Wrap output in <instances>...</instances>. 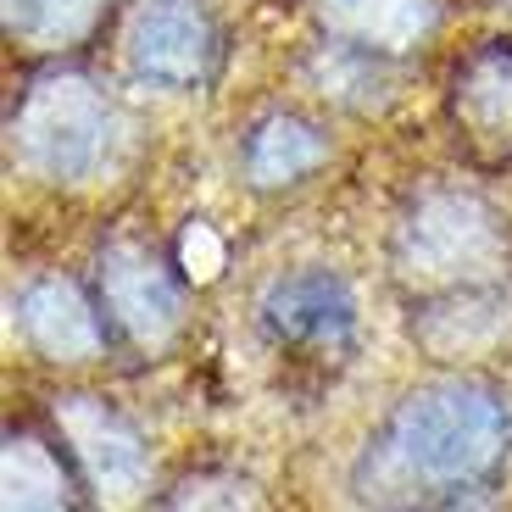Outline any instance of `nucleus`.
I'll return each mask as SVG.
<instances>
[{
  "instance_id": "1",
  "label": "nucleus",
  "mask_w": 512,
  "mask_h": 512,
  "mask_svg": "<svg viewBox=\"0 0 512 512\" xmlns=\"http://www.w3.org/2000/svg\"><path fill=\"white\" fill-rule=\"evenodd\" d=\"M512 457V401L479 373H446L396 401L351 462L362 512H446Z\"/></svg>"
},
{
  "instance_id": "2",
  "label": "nucleus",
  "mask_w": 512,
  "mask_h": 512,
  "mask_svg": "<svg viewBox=\"0 0 512 512\" xmlns=\"http://www.w3.org/2000/svg\"><path fill=\"white\" fill-rule=\"evenodd\" d=\"M390 279L407 307L512 284V229L474 184H423L390 229Z\"/></svg>"
},
{
  "instance_id": "3",
  "label": "nucleus",
  "mask_w": 512,
  "mask_h": 512,
  "mask_svg": "<svg viewBox=\"0 0 512 512\" xmlns=\"http://www.w3.org/2000/svg\"><path fill=\"white\" fill-rule=\"evenodd\" d=\"M6 134H12V156L28 179L67 184V190L101 184L123 162L128 145V123L117 101L73 67H45L28 78Z\"/></svg>"
},
{
  "instance_id": "4",
  "label": "nucleus",
  "mask_w": 512,
  "mask_h": 512,
  "mask_svg": "<svg viewBox=\"0 0 512 512\" xmlns=\"http://www.w3.org/2000/svg\"><path fill=\"white\" fill-rule=\"evenodd\" d=\"M256 334L268 357H279L290 373H312L329 379L340 373L362 346V301L351 290L346 273L323 268V262H301L290 273H273L256 295Z\"/></svg>"
},
{
  "instance_id": "5",
  "label": "nucleus",
  "mask_w": 512,
  "mask_h": 512,
  "mask_svg": "<svg viewBox=\"0 0 512 512\" xmlns=\"http://www.w3.org/2000/svg\"><path fill=\"white\" fill-rule=\"evenodd\" d=\"M95 307L106 318L112 346L134 357H162L184 329V279L145 240H106L90 273Z\"/></svg>"
},
{
  "instance_id": "6",
  "label": "nucleus",
  "mask_w": 512,
  "mask_h": 512,
  "mask_svg": "<svg viewBox=\"0 0 512 512\" xmlns=\"http://www.w3.org/2000/svg\"><path fill=\"white\" fill-rule=\"evenodd\" d=\"M446 128L474 173L512 167V34L479 39L446 73Z\"/></svg>"
},
{
  "instance_id": "7",
  "label": "nucleus",
  "mask_w": 512,
  "mask_h": 512,
  "mask_svg": "<svg viewBox=\"0 0 512 512\" xmlns=\"http://www.w3.org/2000/svg\"><path fill=\"white\" fill-rule=\"evenodd\" d=\"M56 440L78 468L84 490L106 507H134L151 485V446L101 396H56Z\"/></svg>"
},
{
  "instance_id": "8",
  "label": "nucleus",
  "mask_w": 512,
  "mask_h": 512,
  "mask_svg": "<svg viewBox=\"0 0 512 512\" xmlns=\"http://www.w3.org/2000/svg\"><path fill=\"white\" fill-rule=\"evenodd\" d=\"M123 62L151 90H206L223 67V28L195 0H145L123 34Z\"/></svg>"
},
{
  "instance_id": "9",
  "label": "nucleus",
  "mask_w": 512,
  "mask_h": 512,
  "mask_svg": "<svg viewBox=\"0 0 512 512\" xmlns=\"http://www.w3.org/2000/svg\"><path fill=\"white\" fill-rule=\"evenodd\" d=\"M12 329L28 351L45 362H95L112 351L106 318L95 307V290L73 279H34L12 295Z\"/></svg>"
},
{
  "instance_id": "10",
  "label": "nucleus",
  "mask_w": 512,
  "mask_h": 512,
  "mask_svg": "<svg viewBox=\"0 0 512 512\" xmlns=\"http://www.w3.org/2000/svg\"><path fill=\"white\" fill-rule=\"evenodd\" d=\"M318 39L401 62L440 28V0H301Z\"/></svg>"
},
{
  "instance_id": "11",
  "label": "nucleus",
  "mask_w": 512,
  "mask_h": 512,
  "mask_svg": "<svg viewBox=\"0 0 512 512\" xmlns=\"http://www.w3.org/2000/svg\"><path fill=\"white\" fill-rule=\"evenodd\" d=\"M507 334H512V284H490V290L412 307V340L435 362L490 357L496 346H507Z\"/></svg>"
},
{
  "instance_id": "12",
  "label": "nucleus",
  "mask_w": 512,
  "mask_h": 512,
  "mask_svg": "<svg viewBox=\"0 0 512 512\" xmlns=\"http://www.w3.org/2000/svg\"><path fill=\"white\" fill-rule=\"evenodd\" d=\"M334 156L329 134H323L312 117L301 112H273L251 117L240 134V173L251 190H295V184H307L312 173H323Z\"/></svg>"
},
{
  "instance_id": "13",
  "label": "nucleus",
  "mask_w": 512,
  "mask_h": 512,
  "mask_svg": "<svg viewBox=\"0 0 512 512\" xmlns=\"http://www.w3.org/2000/svg\"><path fill=\"white\" fill-rule=\"evenodd\" d=\"M84 479L62 440L34 429H6V512H84Z\"/></svg>"
},
{
  "instance_id": "14",
  "label": "nucleus",
  "mask_w": 512,
  "mask_h": 512,
  "mask_svg": "<svg viewBox=\"0 0 512 512\" xmlns=\"http://www.w3.org/2000/svg\"><path fill=\"white\" fill-rule=\"evenodd\" d=\"M112 0H6V39L28 56H67L106 28Z\"/></svg>"
},
{
  "instance_id": "15",
  "label": "nucleus",
  "mask_w": 512,
  "mask_h": 512,
  "mask_svg": "<svg viewBox=\"0 0 512 512\" xmlns=\"http://www.w3.org/2000/svg\"><path fill=\"white\" fill-rule=\"evenodd\" d=\"M390 67L384 56H368V51H351V45H334V39H318L307 56V78L318 84V95H329L334 106H368L384 101V84H390Z\"/></svg>"
},
{
  "instance_id": "16",
  "label": "nucleus",
  "mask_w": 512,
  "mask_h": 512,
  "mask_svg": "<svg viewBox=\"0 0 512 512\" xmlns=\"http://www.w3.org/2000/svg\"><path fill=\"white\" fill-rule=\"evenodd\" d=\"M156 512H262V496L251 479L229 474V468H201L167 490Z\"/></svg>"
},
{
  "instance_id": "17",
  "label": "nucleus",
  "mask_w": 512,
  "mask_h": 512,
  "mask_svg": "<svg viewBox=\"0 0 512 512\" xmlns=\"http://www.w3.org/2000/svg\"><path fill=\"white\" fill-rule=\"evenodd\" d=\"M446 512H490V507H479V501H457V507H446Z\"/></svg>"
}]
</instances>
